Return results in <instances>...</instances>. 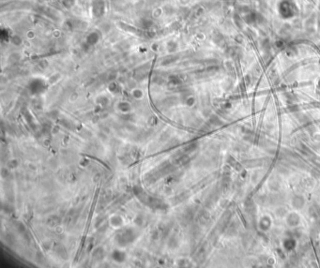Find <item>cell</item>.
Instances as JSON below:
<instances>
[{"mask_svg": "<svg viewBox=\"0 0 320 268\" xmlns=\"http://www.w3.org/2000/svg\"><path fill=\"white\" fill-rule=\"evenodd\" d=\"M118 238H119V244H122V245H126L127 243H130L134 238L133 233H132V230H126L123 233H119L118 235Z\"/></svg>", "mask_w": 320, "mask_h": 268, "instance_id": "6da1fadb", "label": "cell"}, {"mask_svg": "<svg viewBox=\"0 0 320 268\" xmlns=\"http://www.w3.org/2000/svg\"><path fill=\"white\" fill-rule=\"evenodd\" d=\"M112 256H113V259L118 262H122L125 260V257H126L125 253L120 250H115L113 252Z\"/></svg>", "mask_w": 320, "mask_h": 268, "instance_id": "7a4b0ae2", "label": "cell"}, {"mask_svg": "<svg viewBox=\"0 0 320 268\" xmlns=\"http://www.w3.org/2000/svg\"><path fill=\"white\" fill-rule=\"evenodd\" d=\"M121 222H122V220H121V218H119V217H114V218H112V219H111V223H112V225L115 227L120 226Z\"/></svg>", "mask_w": 320, "mask_h": 268, "instance_id": "3957f363", "label": "cell"}, {"mask_svg": "<svg viewBox=\"0 0 320 268\" xmlns=\"http://www.w3.org/2000/svg\"><path fill=\"white\" fill-rule=\"evenodd\" d=\"M17 164H18V162L16 160H11V161L9 162V165L11 168H15V167L17 166Z\"/></svg>", "mask_w": 320, "mask_h": 268, "instance_id": "277c9868", "label": "cell"}]
</instances>
